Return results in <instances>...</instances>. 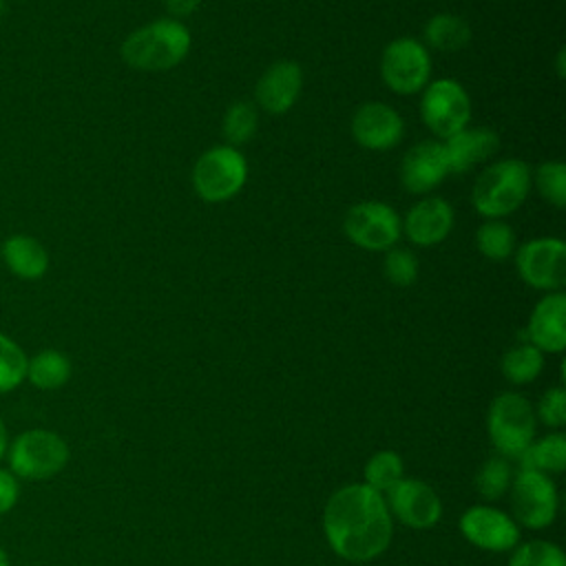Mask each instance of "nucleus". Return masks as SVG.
Returning <instances> with one entry per match:
<instances>
[{
    "label": "nucleus",
    "instance_id": "4be33fe9",
    "mask_svg": "<svg viewBox=\"0 0 566 566\" xmlns=\"http://www.w3.org/2000/svg\"><path fill=\"white\" fill-rule=\"evenodd\" d=\"M424 44L436 51H460L471 42V24L453 13H436L427 20L424 29Z\"/></svg>",
    "mask_w": 566,
    "mask_h": 566
},
{
    "label": "nucleus",
    "instance_id": "393cba45",
    "mask_svg": "<svg viewBox=\"0 0 566 566\" xmlns=\"http://www.w3.org/2000/svg\"><path fill=\"white\" fill-rule=\"evenodd\" d=\"M475 245L489 261H506L515 252V230L502 219H486L475 230Z\"/></svg>",
    "mask_w": 566,
    "mask_h": 566
},
{
    "label": "nucleus",
    "instance_id": "e433bc0d",
    "mask_svg": "<svg viewBox=\"0 0 566 566\" xmlns=\"http://www.w3.org/2000/svg\"><path fill=\"white\" fill-rule=\"evenodd\" d=\"M557 75H564V49L557 53Z\"/></svg>",
    "mask_w": 566,
    "mask_h": 566
},
{
    "label": "nucleus",
    "instance_id": "39448f33",
    "mask_svg": "<svg viewBox=\"0 0 566 566\" xmlns=\"http://www.w3.org/2000/svg\"><path fill=\"white\" fill-rule=\"evenodd\" d=\"M535 409L517 391L495 396L486 413V431L495 451L506 460H520L535 438Z\"/></svg>",
    "mask_w": 566,
    "mask_h": 566
},
{
    "label": "nucleus",
    "instance_id": "f704fd0d",
    "mask_svg": "<svg viewBox=\"0 0 566 566\" xmlns=\"http://www.w3.org/2000/svg\"><path fill=\"white\" fill-rule=\"evenodd\" d=\"M166 2V9L170 13V18H184V15H190L192 11L199 9L201 0H164Z\"/></svg>",
    "mask_w": 566,
    "mask_h": 566
},
{
    "label": "nucleus",
    "instance_id": "7c9ffc66",
    "mask_svg": "<svg viewBox=\"0 0 566 566\" xmlns=\"http://www.w3.org/2000/svg\"><path fill=\"white\" fill-rule=\"evenodd\" d=\"M509 566H566V557L557 544L531 539L513 548Z\"/></svg>",
    "mask_w": 566,
    "mask_h": 566
},
{
    "label": "nucleus",
    "instance_id": "6e6552de",
    "mask_svg": "<svg viewBox=\"0 0 566 566\" xmlns=\"http://www.w3.org/2000/svg\"><path fill=\"white\" fill-rule=\"evenodd\" d=\"M380 77L398 95H416L431 82L429 49L416 38L391 40L380 55Z\"/></svg>",
    "mask_w": 566,
    "mask_h": 566
},
{
    "label": "nucleus",
    "instance_id": "b1692460",
    "mask_svg": "<svg viewBox=\"0 0 566 566\" xmlns=\"http://www.w3.org/2000/svg\"><path fill=\"white\" fill-rule=\"evenodd\" d=\"M500 367H502V374L509 382L528 385L542 374L544 354L531 343H520V345L504 352Z\"/></svg>",
    "mask_w": 566,
    "mask_h": 566
},
{
    "label": "nucleus",
    "instance_id": "a878e982",
    "mask_svg": "<svg viewBox=\"0 0 566 566\" xmlns=\"http://www.w3.org/2000/svg\"><path fill=\"white\" fill-rule=\"evenodd\" d=\"M363 478H365L367 486H371L374 491L385 495L387 491H391L405 478L402 458L391 449H382L365 462Z\"/></svg>",
    "mask_w": 566,
    "mask_h": 566
},
{
    "label": "nucleus",
    "instance_id": "6ab92c4d",
    "mask_svg": "<svg viewBox=\"0 0 566 566\" xmlns=\"http://www.w3.org/2000/svg\"><path fill=\"white\" fill-rule=\"evenodd\" d=\"M451 175H464L473 166L491 159L500 148V137L489 126H464L444 142Z\"/></svg>",
    "mask_w": 566,
    "mask_h": 566
},
{
    "label": "nucleus",
    "instance_id": "2eb2a0df",
    "mask_svg": "<svg viewBox=\"0 0 566 566\" xmlns=\"http://www.w3.org/2000/svg\"><path fill=\"white\" fill-rule=\"evenodd\" d=\"M449 175L451 172L444 144L438 139H424L413 144L400 161V184L411 195L431 192Z\"/></svg>",
    "mask_w": 566,
    "mask_h": 566
},
{
    "label": "nucleus",
    "instance_id": "dca6fc26",
    "mask_svg": "<svg viewBox=\"0 0 566 566\" xmlns=\"http://www.w3.org/2000/svg\"><path fill=\"white\" fill-rule=\"evenodd\" d=\"M303 88V71L292 60H279L270 64L263 75L256 80L254 86V99L259 108H263L270 115H283L287 113Z\"/></svg>",
    "mask_w": 566,
    "mask_h": 566
},
{
    "label": "nucleus",
    "instance_id": "20e7f679",
    "mask_svg": "<svg viewBox=\"0 0 566 566\" xmlns=\"http://www.w3.org/2000/svg\"><path fill=\"white\" fill-rule=\"evenodd\" d=\"M71 458L66 440L51 429H27L18 433L7 449L9 471L24 482H44L55 478Z\"/></svg>",
    "mask_w": 566,
    "mask_h": 566
},
{
    "label": "nucleus",
    "instance_id": "cd10ccee",
    "mask_svg": "<svg viewBox=\"0 0 566 566\" xmlns=\"http://www.w3.org/2000/svg\"><path fill=\"white\" fill-rule=\"evenodd\" d=\"M259 128V111L250 102H234L228 106L221 119V133L228 142V146L237 148L254 137Z\"/></svg>",
    "mask_w": 566,
    "mask_h": 566
},
{
    "label": "nucleus",
    "instance_id": "5701e85b",
    "mask_svg": "<svg viewBox=\"0 0 566 566\" xmlns=\"http://www.w3.org/2000/svg\"><path fill=\"white\" fill-rule=\"evenodd\" d=\"M520 469H537L542 473H562L566 467V436L555 431L537 442L533 440L531 447L520 458Z\"/></svg>",
    "mask_w": 566,
    "mask_h": 566
},
{
    "label": "nucleus",
    "instance_id": "a211bd4d",
    "mask_svg": "<svg viewBox=\"0 0 566 566\" xmlns=\"http://www.w3.org/2000/svg\"><path fill=\"white\" fill-rule=\"evenodd\" d=\"M526 343L535 345L542 354H562L566 347V296L564 292L544 294L526 325Z\"/></svg>",
    "mask_w": 566,
    "mask_h": 566
},
{
    "label": "nucleus",
    "instance_id": "9d476101",
    "mask_svg": "<svg viewBox=\"0 0 566 566\" xmlns=\"http://www.w3.org/2000/svg\"><path fill=\"white\" fill-rule=\"evenodd\" d=\"M511 509L515 524L539 531L555 522L557 489L548 473L537 469H520L511 482Z\"/></svg>",
    "mask_w": 566,
    "mask_h": 566
},
{
    "label": "nucleus",
    "instance_id": "ddd939ff",
    "mask_svg": "<svg viewBox=\"0 0 566 566\" xmlns=\"http://www.w3.org/2000/svg\"><path fill=\"white\" fill-rule=\"evenodd\" d=\"M385 500L391 517L416 531L436 526L442 515L438 493L427 482L416 478H402L391 491L385 493Z\"/></svg>",
    "mask_w": 566,
    "mask_h": 566
},
{
    "label": "nucleus",
    "instance_id": "423d86ee",
    "mask_svg": "<svg viewBox=\"0 0 566 566\" xmlns=\"http://www.w3.org/2000/svg\"><path fill=\"white\" fill-rule=\"evenodd\" d=\"M248 181V161L241 150L221 144L203 150L192 168V188L208 203H223Z\"/></svg>",
    "mask_w": 566,
    "mask_h": 566
},
{
    "label": "nucleus",
    "instance_id": "4468645a",
    "mask_svg": "<svg viewBox=\"0 0 566 566\" xmlns=\"http://www.w3.org/2000/svg\"><path fill=\"white\" fill-rule=\"evenodd\" d=\"M352 137L367 150H389L400 144L405 122L400 113L385 102H365L352 115Z\"/></svg>",
    "mask_w": 566,
    "mask_h": 566
},
{
    "label": "nucleus",
    "instance_id": "58836bf2",
    "mask_svg": "<svg viewBox=\"0 0 566 566\" xmlns=\"http://www.w3.org/2000/svg\"><path fill=\"white\" fill-rule=\"evenodd\" d=\"M2 9H4V0H0V13H2Z\"/></svg>",
    "mask_w": 566,
    "mask_h": 566
},
{
    "label": "nucleus",
    "instance_id": "f257e3e1",
    "mask_svg": "<svg viewBox=\"0 0 566 566\" xmlns=\"http://www.w3.org/2000/svg\"><path fill=\"white\" fill-rule=\"evenodd\" d=\"M323 531L329 548L347 562H371L394 537V517L382 493L365 482L334 491L323 509Z\"/></svg>",
    "mask_w": 566,
    "mask_h": 566
},
{
    "label": "nucleus",
    "instance_id": "7ed1b4c3",
    "mask_svg": "<svg viewBox=\"0 0 566 566\" xmlns=\"http://www.w3.org/2000/svg\"><path fill=\"white\" fill-rule=\"evenodd\" d=\"M528 192L531 166L524 159L509 157L482 168L471 188V203L484 219H504L526 201Z\"/></svg>",
    "mask_w": 566,
    "mask_h": 566
},
{
    "label": "nucleus",
    "instance_id": "72a5a7b5",
    "mask_svg": "<svg viewBox=\"0 0 566 566\" xmlns=\"http://www.w3.org/2000/svg\"><path fill=\"white\" fill-rule=\"evenodd\" d=\"M20 500V480L9 471L0 467V515H7L13 511V506Z\"/></svg>",
    "mask_w": 566,
    "mask_h": 566
},
{
    "label": "nucleus",
    "instance_id": "1a4fd4ad",
    "mask_svg": "<svg viewBox=\"0 0 566 566\" xmlns=\"http://www.w3.org/2000/svg\"><path fill=\"white\" fill-rule=\"evenodd\" d=\"M345 237L369 252H387L402 237V219L398 212L376 199L354 203L343 219Z\"/></svg>",
    "mask_w": 566,
    "mask_h": 566
},
{
    "label": "nucleus",
    "instance_id": "c85d7f7f",
    "mask_svg": "<svg viewBox=\"0 0 566 566\" xmlns=\"http://www.w3.org/2000/svg\"><path fill=\"white\" fill-rule=\"evenodd\" d=\"M531 186L537 188L544 201L555 208L566 206V164L559 159L542 161L535 172H531Z\"/></svg>",
    "mask_w": 566,
    "mask_h": 566
},
{
    "label": "nucleus",
    "instance_id": "412c9836",
    "mask_svg": "<svg viewBox=\"0 0 566 566\" xmlns=\"http://www.w3.org/2000/svg\"><path fill=\"white\" fill-rule=\"evenodd\" d=\"M71 358L53 347L40 349L27 360V382L40 391H55L71 378Z\"/></svg>",
    "mask_w": 566,
    "mask_h": 566
},
{
    "label": "nucleus",
    "instance_id": "aec40b11",
    "mask_svg": "<svg viewBox=\"0 0 566 566\" xmlns=\"http://www.w3.org/2000/svg\"><path fill=\"white\" fill-rule=\"evenodd\" d=\"M0 261L11 276L27 283L44 279L51 265L46 245L38 237L27 232H13L4 237V241L0 243Z\"/></svg>",
    "mask_w": 566,
    "mask_h": 566
},
{
    "label": "nucleus",
    "instance_id": "f8f14e48",
    "mask_svg": "<svg viewBox=\"0 0 566 566\" xmlns=\"http://www.w3.org/2000/svg\"><path fill=\"white\" fill-rule=\"evenodd\" d=\"M464 539L489 553L513 551L520 544V526L504 511L489 504H473L460 517Z\"/></svg>",
    "mask_w": 566,
    "mask_h": 566
},
{
    "label": "nucleus",
    "instance_id": "473e14b6",
    "mask_svg": "<svg viewBox=\"0 0 566 566\" xmlns=\"http://www.w3.org/2000/svg\"><path fill=\"white\" fill-rule=\"evenodd\" d=\"M535 418H539L546 427L559 429L566 422V391L564 387H551L548 391L542 394L539 402H537V413Z\"/></svg>",
    "mask_w": 566,
    "mask_h": 566
},
{
    "label": "nucleus",
    "instance_id": "f03ea898",
    "mask_svg": "<svg viewBox=\"0 0 566 566\" xmlns=\"http://www.w3.org/2000/svg\"><path fill=\"white\" fill-rule=\"evenodd\" d=\"M192 35L177 18H157L133 33L119 46L122 60L137 71H168L186 60Z\"/></svg>",
    "mask_w": 566,
    "mask_h": 566
},
{
    "label": "nucleus",
    "instance_id": "4c0bfd02",
    "mask_svg": "<svg viewBox=\"0 0 566 566\" xmlns=\"http://www.w3.org/2000/svg\"><path fill=\"white\" fill-rule=\"evenodd\" d=\"M0 566H9V555L2 546H0Z\"/></svg>",
    "mask_w": 566,
    "mask_h": 566
},
{
    "label": "nucleus",
    "instance_id": "bb28decb",
    "mask_svg": "<svg viewBox=\"0 0 566 566\" xmlns=\"http://www.w3.org/2000/svg\"><path fill=\"white\" fill-rule=\"evenodd\" d=\"M27 352L0 329V396L15 391L27 380Z\"/></svg>",
    "mask_w": 566,
    "mask_h": 566
},
{
    "label": "nucleus",
    "instance_id": "2f4dec72",
    "mask_svg": "<svg viewBox=\"0 0 566 566\" xmlns=\"http://www.w3.org/2000/svg\"><path fill=\"white\" fill-rule=\"evenodd\" d=\"M382 272L387 281H391L398 287H407L418 279L420 263L416 254L407 248H389L382 259Z\"/></svg>",
    "mask_w": 566,
    "mask_h": 566
},
{
    "label": "nucleus",
    "instance_id": "c9c22d12",
    "mask_svg": "<svg viewBox=\"0 0 566 566\" xmlns=\"http://www.w3.org/2000/svg\"><path fill=\"white\" fill-rule=\"evenodd\" d=\"M9 431H7V424L4 420L0 418V462L7 458V449H9Z\"/></svg>",
    "mask_w": 566,
    "mask_h": 566
},
{
    "label": "nucleus",
    "instance_id": "0eeeda50",
    "mask_svg": "<svg viewBox=\"0 0 566 566\" xmlns=\"http://www.w3.org/2000/svg\"><path fill=\"white\" fill-rule=\"evenodd\" d=\"M420 119L442 142L455 135L471 122L467 88L453 77L431 80L420 91Z\"/></svg>",
    "mask_w": 566,
    "mask_h": 566
},
{
    "label": "nucleus",
    "instance_id": "f3484780",
    "mask_svg": "<svg viewBox=\"0 0 566 566\" xmlns=\"http://www.w3.org/2000/svg\"><path fill=\"white\" fill-rule=\"evenodd\" d=\"M453 228V208L442 197H424L416 201L405 219L402 234L420 248H431L442 243Z\"/></svg>",
    "mask_w": 566,
    "mask_h": 566
},
{
    "label": "nucleus",
    "instance_id": "c756f323",
    "mask_svg": "<svg viewBox=\"0 0 566 566\" xmlns=\"http://www.w3.org/2000/svg\"><path fill=\"white\" fill-rule=\"evenodd\" d=\"M511 482H513V469H511V462L502 455L497 458L493 455L484 460V464L475 473V489L489 502L500 500L511 489Z\"/></svg>",
    "mask_w": 566,
    "mask_h": 566
},
{
    "label": "nucleus",
    "instance_id": "9b49d317",
    "mask_svg": "<svg viewBox=\"0 0 566 566\" xmlns=\"http://www.w3.org/2000/svg\"><path fill=\"white\" fill-rule=\"evenodd\" d=\"M520 279L539 292H562L566 283V243L557 237H537L515 250Z\"/></svg>",
    "mask_w": 566,
    "mask_h": 566
}]
</instances>
